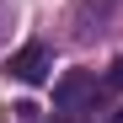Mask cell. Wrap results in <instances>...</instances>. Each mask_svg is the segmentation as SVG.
Here are the masks:
<instances>
[{
  "instance_id": "6da1fadb",
  "label": "cell",
  "mask_w": 123,
  "mask_h": 123,
  "mask_svg": "<svg viewBox=\"0 0 123 123\" xmlns=\"http://www.w3.org/2000/svg\"><path fill=\"white\" fill-rule=\"evenodd\" d=\"M102 96H107V80H96L91 70H64L54 86V107L70 118H91V112H102Z\"/></svg>"
},
{
  "instance_id": "7a4b0ae2",
  "label": "cell",
  "mask_w": 123,
  "mask_h": 123,
  "mask_svg": "<svg viewBox=\"0 0 123 123\" xmlns=\"http://www.w3.org/2000/svg\"><path fill=\"white\" fill-rule=\"evenodd\" d=\"M11 75H16V80H27V86H37V80L48 75V48H43V43H27L22 54L11 59Z\"/></svg>"
},
{
  "instance_id": "3957f363",
  "label": "cell",
  "mask_w": 123,
  "mask_h": 123,
  "mask_svg": "<svg viewBox=\"0 0 123 123\" xmlns=\"http://www.w3.org/2000/svg\"><path fill=\"white\" fill-rule=\"evenodd\" d=\"M118 6H123V0H80V6H75V32H80V37L102 32V22H107Z\"/></svg>"
},
{
  "instance_id": "277c9868",
  "label": "cell",
  "mask_w": 123,
  "mask_h": 123,
  "mask_svg": "<svg viewBox=\"0 0 123 123\" xmlns=\"http://www.w3.org/2000/svg\"><path fill=\"white\" fill-rule=\"evenodd\" d=\"M107 86H123V54L112 59V70H107Z\"/></svg>"
},
{
  "instance_id": "5b68a950",
  "label": "cell",
  "mask_w": 123,
  "mask_h": 123,
  "mask_svg": "<svg viewBox=\"0 0 123 123\" xmlns=\"http://www.w3.org/2000/svg\"><path fill=\"white\" fill-rule=\"evenodd\" d=\"M54 123H86V118H70V112H54Z\"/></svg>"
},
{
  "instance_id": "8992f818",
  "label": "cell",
  "mask_w": 123,
  "mask_h": 123,
  "mask_svg": "<svg viewBox=\"0 0 123 123\" xmlns=\"http://www.w3.org/2000/svg\"><path fill=\"white\" fill-rule=\"evenodd\" d=\"M112 123H123V107H118V112H112Z\"/></svg>"
}]
</instances>
